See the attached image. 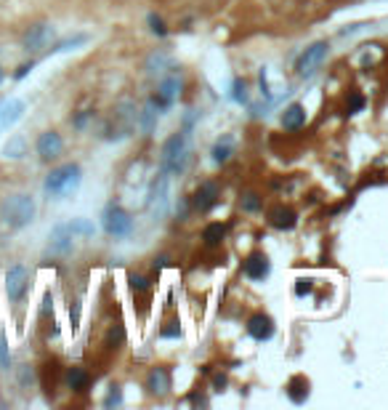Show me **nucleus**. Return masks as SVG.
<instances>
[{
  "instance_id": "1",
  "label": "nucleus",
  "mask_w": 388,
  "mask_h": 410,
  "mask_svg": "<svg viewBox=\"0 0 388 410\" xmlns=\"http://www.w3.org/2000/svg\"><path fill=\"white\" fill-rule=\"evenodd\" d=\"M192 160V133H186L184 128L181 131L170 133L160 147V168L168 171L170 176H181L189 168Z\"/></svg>"
},
{
  "instance_id": "2",
  "label": "nucleus",
  "mask_w": 388,
  "mask_h": 410,
  "mask_svg": "<svg viewBox=\"0 0 388 410\" xmlns=\"http://www.w3.org/2000/svg\"><path fill=\"white\" fill-rule=\"evenodd\" d=\"M80 181H83V168L77 162H64V166L53 168L43 181V192L51 197V200H62L77 192Z\"/></svg>"
},
{
  "instance_id": "3",
  "label": "nucleus",
  "mask_w": 388,
  "mask_h": 410,
  "mask_svg": "<svg viewBox=\"0 0 388 410\" xmlns=\"http://www.w3.org/2000/svg\"><path fill=\"white\" fill-rule=\"evenodd\" d=\"M0 218L3 224H8L11 229H24L32 224L35 218V200L29 195H11L0 203Z\"/></svg>"
},
{
  "instance_id": "4",
  "label": "nucleus",
  "mask_w": 388,
  "mask_h": 410,
  "mask_svg": "<svg viewBox=\"0 0 388 410\" xmlns=\"http://www.w3.org/2000/svg\"><path fill=\"white\" fill-rule=\"evenodd\" d=\"M181 88H184V80L178 72H168V75H162L160 77V83H157V91L149 96V104L155 107L160 115H165L173 110V104L178 101L181 96Z\"/></svg>"
},
{
  "instance_id": "5",
  "label": "nucleus",
  "mask_w": 388,
  "mask_h": 410,
  "mask_svg": "<svg viewBox=\"0 0 388 410\" xmlns=\"http://www.w3.org/2000/svg\"><path fill=\"white\" fill-rule=\"evenodd\" d=\"M168 205H170V173L160 168L157 176L149 184L146 210L152 213V218H162V216L168 213Z\"/></svg>"
},
{
  "instance_id": "6",
  "label": "nucleus",
  "mask_w": 388,
  "mask_h": 410,
  "mask_svg": "<svg viewBox=\"0 0 388 410\" xmlns=\"http://www.w3.org/2000/svg\"><path fill=\"white\" fill-rule=\"evenodd\" d=\"M101 227L104 232L114 240H125L133 234V216L128 213L123 205L117 203H107V208L101 210Z\"/></svg>"
},
{
  "instance_id": "7",
  "label": "nucleus",
  "mask_w": 388,
  "mask_h": 410,
  "mask_svg": "<svg viewBox=\"0 0 388 410\" xmlns=\"http://www.w3.org/2000/svg\"><path fill=\"white\" fill-rule=\"evenodd\" d=\"M330 56V43L327 40H316V43H311L309 48H303L301 53H298V59H295V75L301 77V80H306V77H311L316 69L322 67V62Z\"/></svg>"
},
{
  "instance_id": "8",
  "label": "nucleus",
  "mask_w": 388,
  "mask_h": 410,
  "mask_svg": "<svg viewBox=\"0 0 388 410\" xmlns=\"http://www.w3.org/2000/svg\"><path fill=\"white\" fill-rule=\"evenodd\" d=\"M218 200H221V186H218V181H202L194 189V195L189 197V205H192L194 213L205 216V213H210V210L218 205Z\"/></svg>"
},
{
  "instance_id": "9",
  "label": "nucleus",
  "mask_w": 388,
  "mask_h": 410,
  "mask_svg": "<svg viewBox=\"0 0 388 410\" xmlns=\"http://www.w3.org/2000/svg\"><path fill=\"white\" fill-rule=\"evenodd\" d=\"M27 288H29V272L24 264H16L6 272V290H8V298L11 301H21L27 296Z\"/></svg>"
},
{
  "instance_id": "10",
  "label": "nucleus",
  "mask_w": 388,
  "mask_h": 410,
  "mask_svg": "<svg viewBox=\"0 0 388 410\" xmlns=\"http://www.w3.org/2000/svg\"><path fill=\"white\" fill-rule=\"evenodd\" d=\"M53 27L51 24H32L24 35H21V43H24V51L35 53V51H43L48 48L51 40H53Z\"/></svg>"
},
{
  "instance_id": "11",
  "label": "nucleus",
  "mask_w": 388,
  "mask_h": 410,
  "mask_svg": "<svg viewBox=\"0 0 388 410\" xmlns=\"http://www.w3.org/2000/svg\"><path fill=\"white\" fill-rule=\"evenodd\" d=\"M242 272L248 280H253V283H263V280H268V275H272V261H268V256L263 251H255L245 259Z\"/></svg>"
},
{
  "instance_id": "12",
  "label": "nucleus",
  "mask_w": 388,
  "mask_h": 410,
  "mask_svg": "<svg viewBox=\"0 0 388 410\" xmlns=\"http://www.w3.org/2000/svg\"><path fill=\"white\" fill-rule=\"evenodd\" d=\"M35 147H38V155H40L43 162H53V160L62 157V152H64V139L58 131H45V133L38 136V144Z\"/></svg>"
},
{
  "instance_id": "13",
  "label": "nucleus",
  "mask_w": 388,
  "mask_h": 410,
  "mask_svg": "<svg viewBox=\"0 0 388 410\" xmlns=\"http://www.w3.org/2000/svg\"><path fill=\"white\" fill-rule=\"evenodd\" d=\"M75 248V234L69 224H56L48 234V253L51 256H67Z\"/></svg>"
},
{
  "instance_id": "14",
  "label": "nucleus",
  "mask_w": 388,
  "mask_h": 410,
  "mask_svg": "<svg viewBox=\"0 0 388 410\" xmlns=\"http://www.w3.org/2000/svg\"><path fill=\"white\" fill-rule=\"evenodd\" d=\"M144 386H146V392H149L152 397H165V394L173 389V376H170V370H168L165 365L152 368V370L146 373Z\"/></svg>"
},
{
  "instance_id": "15",
  "label": "nucleus",
  "mask_w": 388,
  "mask_h": 410,
  "mask_svg": "<svg viewBox=\"0 0 388 410\" xmlns=\"http://www.w3.org/2000/svg\"><path fill=\"white\" fill-rule=\"evenodd\" d=\"M248 336L253 338V341H258V344H263V341H272L274 338V333H277V325H274V320L268 317V314H263V312H258V314H253V317L248 320Z\"/></svg>"
},
{
  "instance_id": "16",
  "label": "nucleus",
  "mask_w": 388,
  "mask_h": 410,
  "mask_svg": "<svg viewBox=\"0 0 388 410\" xmlns=\"http://www.w3.org/2000/svg\"><path fill=\"white\" fill-rule=\"evenodd\" d=\"M268 227H274L279 232H292L298 227V213L290 205H274L268 210Z\"/></svg>"
},
{
  "instance_id": "17",
  "label": "nucleus",
  "mask_w": 388,
  "mask_h": 410,
  "mask_svg": "<svg viewBox=\"0 0 388 410\" xmlns=\"http://www.w3.org/2000/svg\"><path fill=\"white\" fill-rule=\"evenodd\" d=\"M170 64H173V56H170L165 48H157V51H152V53L146 56L144 72H146L149 77H162V75L170 72Z\"/></svg>"
},
{
  "instance_id": "18",
  "label": "nucleus",
  "mask_w": 388,
  "mask_h": 410,
  "mask_svg": "<svg viewBox=\"0 0 388 410\" xmlns=\"http://www.w3.org/2000/svg\"><path fill=\"white\" fill-rule=\"evenodd\" d=\"M234 147H237V139H234L231 133L218 136L216 144L210 147V160H213L216 166H226V162L231 160V155H234Z\"/></svg>"
},
{
  "instance_id": "19",
  "label": "nucleus",
  "mask_w": 388,
  "mask_h": 410,
  "mask_svg": "<svg viewBox=\"0 0 388 410\" xmlns=\"http://www.w3.org/2000/svg\"><path fill=\"white\" fill-rule=\"evenodd\" d=\"M306 107L301 101H292V104H287L285 107V112H282V117H279V123H282V128L285 131H301V128L306 125Z\"/></svg>"
},
{
  "instance_id": "20",
  "label": "nucleus",
  "mask_w": 388,
  "mask_h": 410,
  "mask_svg": "<svg viewBox=\"0 0 388 410\" xmlns=\"http://www.w3.org/2000/svg\"><path fill=\"white\" fill-rule=\"evenodd\" d=\"M21 115H24V101L21 99L0 101V131H3V128H11Z\"/></svg>"
},
{
  "instance_id": "21",
  "label": "nucleus",
  "mask_w": 388,
  "mask_h": 410,
  "mask_svg": "<svg viewBox=\"0 0 388 410\" xmlns=\"http://www.w3.org/2000/svg\"><path fill=\"white\" fill-rule=\"evenodd\" d=\"M157 120H160V112L152 107V104L146 101L144 104V110H138V120H136V128L144 136H152V131L157 128Z\"/></svg>"
},
{
  "instance_id": "22",
  "label": "nucleus",
  "mask_w": 388,
  "mask_h": 410,
  "mask_svg": "<svg viewBox=\"0 0 388 410\" xmlns=\"http://www.w3.org/2000/svg\"><path fill=\"white\" fill-rule=\"evenodd\" d=\"M223 240H226V224H221V221H213L202 229V242L207 248H218Z\"/></svg>"
},
{
  "instance_id": "23",
  "label": "nucleus",
  "mask_w": 388,
  "mask_h": 410,
  "mask_svg": "<svg viewBox=\"0 0 388 410\" xmlns=\"http://www.w3.org/2000/svg\"><path fill=\"white\" fill-rule=\"evenodd\" d=\"M67 386L72 392H85L91 386V373L85 368H69L67 370Z\"/></svg>"
},
{
  "instance_id": "24",
  "label": "nucleus",
  "mask_w": 388,
  "mask_h": 410,
  "mask_svg": "<svg viewBox=\"0 0 388 410\" xmlns=\"http://www.w3.org/2000/svg\"><path fill=\"white\" fill-rule=\"evenodd\" d=\"M287 397L295 405H303L306 400H309V381H306L303 376H295L287 384Z\"/></svg>"
},
{
  "instance_id": "25",
  "label": "nucleus",
  "mask_w": 388,
  "mask_h": 410,
  "mask_svg": "<svg viewBox=\"0 0 388 410\" xmlns=\"http://www.w3.org/2000/svg\"><path fill=\"white\" fill-rule=\"evenodd\" d=\"M85 43H88V35L85 32H77V35H69V38L58 40L53 48H51V53H69V51H75V48H80V45H85Z\"/></svg>"
},
{
  "instance_id": "26",
  "label": "nucleus",
  "mask_w": 388,
  "mask_h": 410,
  "mask_svg": "<svg viewBox=\"0 0 388 410\" xmlns=\"http://www.w3.org/2000/svg\"><path fill=\"white\" fill-rule=\"evenodd\" d=\"M3 155H6L8 160H21V157L27 155V139H24V136H14V139H11V142L6 144Z\"/></svg>"
},
{
  "instance_id": "27",
  "label": "nucleus",
  "mask_w": 388,
  "mask_h": 410,
  "mask_svg": "<svg viewBox=\"0 0 388 410\" xmlns=\"http://www.w3.org/2000/svg\"><path fill=\"white\" fill-rule=\"evenodd\" d=\"M67 224H69V229H72L75 237H85V240H88V237H93V234H96V227H93L88 218H83V216L67 221Z\"/></svg>"
},
{
  "instance_id": "28",
  "label": "nucleus",
  "mask_w": 388,
  "mask_h": 410,
  "mask_svg": "<svg viewBox=\"0 0 388 410\" xmlns=\"http://www.w3.org/2000/svg\"><path fill=\"white\" fill-rule=\"evenodd\" d=\"M240 208L245 210V213H258V210L263 208L261 195H255V192H245V195L240 197Z\"/></svg>"
},
{
  "instance_id": "29",
  "label": "nucleus",
  "mask_w": 388,
  "mask_h": 410,
  "mask_svg": "<svg viewBox=\"0 0 388 410\" xmlns=\"http://www.w3.org/2000/svg\"><path fill=\"white\" fill-rule=\"evenodd\" d=\"M231 101H237V104H250L248 83H245L242 77H234V83H231Z\"/></svg>"
},
{
  "instance_id": "30",
  "label": "nucleus",
  "mask_w": 388,
  "mask_h": 410,
  "mask_svg": "<svg viewBox=\"0 0 388 410\" xmlns=\"http://www.w3.org/2000/svg\"><path fill=\"white\" fill-rule=\"evenodd\" d=\"M146 21H149V32L152 35H157V38H168V27H165V19H162V16L149 14Z\"/></svg>"
},
{
  "instance_id": "31",
  "label": "nucleus",
  "mask_w": 388,
  "mask_h": 410,
  "mask_svg": "<svg viewBox=\"0 0 388 410\" xmlns=\"http://www.w3.org/2000/svg\"><path fill=\"white\" fill-rule=\"evenodd\" d=\"M123 405V389L117 384L109 386V394L104 397V407H120Z\"/></svg>"
},
{
  "instance_id": "32",
  "label": "nucleus",
  "mask_w": 388,
  "mask_h": 410,
  "mask_svg": "<svg viewBox=\"0 0 388 410\" xmlns=\"http://www.w3.org/2000/svg\"><path fill=\"white\" fill-rule=\"evenodd\" d=\"M364 104H367V101H364L362 93H351V96L346 99V112L348 115H359L364 110Z\"/></svg>"
},
{
  "instance_id": "33",
  "label": "nucleus",
  "mask_w": 388,
  "mask_h": 410,
  "mask_svg": "<svg viewBox=\"0 0 388 410\" xmlns=\"http://www.w3.org/2000/svg\"><path fill=\"white\" fill-rule=\"evenodd\" d=\"M311 290H314V280H309V277H301V280H295V296H298V298L309 296Z\"/></svg>"
},
{
  "instance_id": "34",
  "label": "nucleus",
  "mask_w": 388,
  "mask_h": 410,
  "mask_svg": "<svg viewBox=\"0 0 388 410\" xmlns=\"http://www.w3.org/2000/svg\"><path fill=\"white\" fill-rule=\"evenodd\" d=\"M128 280H131V290H133V293H144V290H149V280H146L144 275H131Z\"/></svg>"
},
{
  "instance_id": "35",
  "label": "nucleus",
  "mask_w": 388,
  "mask_h": 410,
  "mask_svg": "<svg viewBox=\"0 0 388 410\" xmlns=\"http://www.w3.org/2000/svg\"><path fill=\"white\" fill-rule=\"evenodd\" d=\"M11 368V354H8V344L6 338L0 336V370H8Z\"/></svg>"
},
{
  "instance_id": "36",
  "label": "nucleus",
  "mask_w": 388,
  "mask_h": 410,
  "mask_svg": "<svg viewBox=\"0 0 388 410\" xmlns=\"http://www.w3.org/2000/svg\"><path fill=\"white\" fill-rule=\"evenodd\" d=\"M160 338H181V325L178 322H168L160 331Z\"/></svg>"
},
{
  "instance_id": "37",
  "label": "nucleus",
  "mask_w": 388,
  "mask_h": 410,
  "mask_svg": "<svg viewBox=\"0 0 388 410\" xmlns=\"http://www.w3.org/2000/svg\"><path fill=\"white\" fill-rule=\"evenodd\" d=\"M125 341V331H123V325H114L112 331H109V344L112 346H120Z\"/></svg>"
},
{
  "instance_id": "38",
  "label": "nucleus",
  "mask_w": 388,
  "mask_h": 410,
  "mask_svg": "<svg viewBox=\"0 0 388 410\" xmlns=\"http://www.w3.org/2000/svg\"><path fill=\"white\" fill-rule=\"evenodd\" d=\"M93 117V112H88V110H83V112H77L75 115V120H72V125L77 128V131H83V128L88 125V120Z\"/></svg>"
},
{
  "instance_id": "39",
  "label": "nucleus",
  "mask_w": 388,
  "mask_h": 410,
  "mask_svg": "<svg viewBox=\"0 0 388 410\" xmlns=\"http://www.w3.org/2000/svg\"><path fill=\"white\" fill-rule=\"evenodd\" d=\"M226 384H229V378L223 376V373H216V376H213V392H223V389H226Z\"/></svg>"
},
{
  "instance_id": "40",
  "label": "nucleus",
  "mask_w": 388,
  "mask_h": 410,
  "mask_svg": "<svg viewBox=\"0 0 388 410\" xmlns=\"http://www.w3.org/2000/svg\"><path fill=\"white\" fill-rule=\"evenodd\" d=\"M32 69H35V62H27V64H21V67L16 69L14 77H16V80H21V77H27V75L32 72Z\"/></svg>"
},
{
  "instance_id": "41",
  "label": "nucleus",
  "mask_w": 388,
  "mask_h": 410,
  "mask_svg": "<svg viewBox=\"0 0 388 410\" xmlns=\"http://www.w3.org/2000/svg\"><path fill=\"white\" fill-rule=\"evenodd\" d=\"M53 312V301H51V293H45V298H43V309H40V314L43 317H48V314Z\"/></svg>"
},
{
  "instance_id": "42",
  "label": "nucleus",
  "mask_w": 388,
  "mask_h": 410,
  "mask_svg": "<svg viewBox=\"0 0 388 410\" xmlns=\"http://www.w3.org/2000/svg\"><path fill=\"white\" fill-rule=\"evenodd\" d=\"M69 314H72V327H77V322H80V304H75Z\"/></svg>"
},
{
  "instance_id": "43",
  "label": "nucleus",
  "mask_w": 388,
  "mask_h": 410,
  "mask_svg": "<svg viewBox=\"0 0 388 410\" xmlns=\"http://www.w3.org/2000/svg\"><path fill=\"white\" fill-rule=\"evenodd\" d=\"M3 80H6V72H3V67H0V83H3Z\"/></svg>"
}]
</instances>
